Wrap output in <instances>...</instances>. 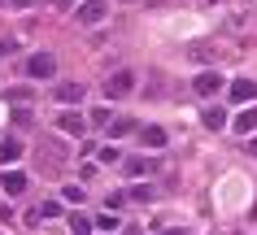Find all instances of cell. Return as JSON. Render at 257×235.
<instances>
[{"mask_svg": "<svg viewBox=\"0 0 257 235\" xmlns=\"http://www.w3.org/2000/svg\"><path fill=\"white\" fill-rule=\"evenodd\" d=\"M70 161V144H61V139H40L35 144V170L40 174H61Z\"/></svg>", "mask_w": 257, "mask_h": 235, "instance_id": "6da1fadb", "label": "cell"}, {"mask_svg": "<svg viewBox=\"0 0 257 235\" xmlns=\"http://www.w3.org/2000/svg\"><path fill=\"white\" fill-rule=\"evenodd\" d=\"M227 44L222 40H192L188 44V57L192 61H201V66H218V61H227Z\"/></svg>", "mask_w": 257, "mask_h": 235, "instance_id": "7a4b0ae2", "label": "cell"}, {"mask_svg": "<svg viewBox=\"0 0 257 235\" xmlns=\"http://www.w3.org/2000/svg\"><path fill=\"white\" fill-rule=\"evenodd\" d=\"M22 74L35 79V83H40V79H53L57 74V57L53 53H31L27 61H22Z\"/></svg>", "mask_w": 257, "mask_h": 235, "instance_id": "3957f363", "label": "cell"}, {"mask_svg": "<svg viewBox=\"0 0 257 235\" xmlns=\"http://www.w3.org/2000/svg\"><path fill=\"white\" fill-rule=\"evenodd\" d=\"M118 161H122V174H126V179H149V174L162 170L157 157H118Z\"/></svg>", "mask_w": 257, "mask_h": 235, "instance_id": "277c9868", "label": "cell"}, {"mask_svg": "<svg viewBox=\"0 0 257 235\" xmlns=\"http://www.w3.org/2000/svg\"><path fill=\"white\" fill-rule=\"evenodd\" d=\"M131 92H136V74L131 70H113L105 79V96L109 100H122V96H131Z\"/></svg>", "mask_w": 257, "mask_h": 235, "instance_id": "5b68a950", "label": "cell"}, {"mask_svg": "<svg viewBox=\"0 0 257 235\" xmlns=\"http://www.w3.org/2000/svg\"><path fill=\"white\" fill-rule=\"evenodd\" d=\"M105 14H109V5H105V0H83L74 18H79L83 27H100V22H105Z\"/></svg>", "mask_w": 257, "mask_h": 235, "instance_id": "8992f818", "label": "cell"}, {"mask_svg": "<svg viewBox=\"0 0 257 235\" xmlns=\"http://www.w3.org/2000/svg\"><path fill=\"white\" fill-rule=\"evenodd\" d=\"M57 131H61V135H83V131H87V118H83L79 109H66V113H57Z\"/></svg>", "mask_w": 257, "mask_h": 235, "instance_id": "52a82bcc", "label": "cell"}, {"mask_svg": "<svg viewBox=\"0 0 257 235\" xmlns=\"http://www.w3.org/2000/svg\"><path fill=\"white\" fill-rule=\"evenodd\" d=\"M257 100V79H231V105H253Z\"/></svg>", "mask_w": 257, "mask_h": 235, "instance_id": "ba28073f", "label": "cell"}, {"mask_svg": "<svg viewBox=\"0 0 257 235\" xmlns=\"http://www.w3.org/2000/svg\"><path fill=\"white\" fill-rule=\"evenodd\" d=\"M53 100H61V105H79V100H83V83H74V79L57 83L53 87Z\"/></svg>", "mask_w": 257, "mask_h": 235, "instance_id": "9c48e42d", "label": "cell"}, {"mask_svg": "<svg viewBox=\"0 0 257 235\" xmlns=\"http://www.w3.org/2000/svg\"><path fill=\"white\" fill-rule=\"evenodd\" d=\"M196 96H218L222 92V74H214V70H205V74H196Z\"/></svg>", "mask_w": 257, "mask_h": 235, "instance_id": "30bf717a", "label": "cell"}, {"mask_svg": "<svg viewBox=\"0 0 257 235\" xmlns=\"http://www.w3.org/2000/svg\"><path fill=\"white\" fill-rule=\"evenodd\" d=\"M126 205H153V200H157V187H153V183H136V187H126Z\"/></svg>", "mask_w": 257, "mask_h": 235, "instance_id": "8fae6325", "label": "cell"}, {"mask_svg": "<svg viewBox=\"0 0 257 235\" xmlns=\"http://www.w3.org/2000/svg\"><path fill=\"white\" fill-rule=\"evenodd\" d=\"M27 174H22V170H5V174H0V187H5V192H9V196H22V192H27Z\"/></svg>", "mask_w": 257, "mask_h": 235, "instance_id": "7c38bea8", "label": "cell"}, {"mask_svg": "<svg viewBox=\"0 0 257 235\" xmlns=\"http://www.w3.org/2000/svg\"><path fill=\"white\" fill-rule=\"evenodd\" d=\"M201 122L209 126V131H222V126H227V109H218V105H209V109L201 113Z\"/></svg>", "mask_w": 257, "mask_h": 235, "instance_id": "4fadbf2b", "label": "cell"}, {"mask_svg": "<svg viewBox=\"0 0 257 235\" xmlns=\"http://www.w3.org/2000/svg\"><path fill=\"white\" fill-rule=\"evenodd\" d=\"M136 135L144 139V144H149V148H162V144H166V131H162V126H140Z\"/></svg>", "mask_w": 257, "mask_h": 235, "instance_id": "5bb4252c", "label": "cell"}, {"mask_svg": "<svg viewBox=\"0 0 257 235\" xmlns=\"http://www.w3.org/2000/svg\"><path fill=\"white\" fill-rule=\"evenodd\" d=\"M235 131L253 135V131H257V109H244V113H235Z\"/></svg>", "mask_w": 257, "mask_h": 235, "instance_id": "9a60e30c", "label": "cell"}, {"mask_svg": "<svg viewBox=\"0 0 257 235\" xmlns=\"http://www.w3.org/2000/svg\"><path fill=\"white\" fill-rule=\"evenodd\" d=\"M18 157H22V144H18V139H5V144H0V166H9Z\"/></svg>", "mask_w": 257, "mask_h": 235, "instance_id": "2e32d148", "label": "cell"}, {"mask_svg": "<svg viewBox=\"0 0 257 235\" xmlns=\"http://www.w3.org/2000/svg\"><path fill=\"white\" fill-rule=\"evenodd\" d=\"M70 231H74V235H92V218H87L83 209H79V213H70Z\"/></svg>", "mask_w": 257, "mask_h": 235, "instance_id": "e0dca14e", "label": "cell"}, {"mask_svg": "<svg viewBox=\"0 0 257 235\" xmlns=\"http://www.w3.org/2000/svg\"><path fill=\"white\" fill-rule=\"evenodd\" d=\"M9 118H14V126H22V131H31V126H35V113H31V109H14Z\"/></svg>", "mask_w": 257, "mask_h": 235, "instance_id": "ac0fdd59", "label": "cell"}, {"mask_svg": "<svg viewBox=\"0 0 257 235\" xmlns=\"http://www.w3.org/2000/svg\"><path fill=\"white\" fill-rule=\"evenodd\" d=\"M109 131H113V135H131V131H140V126L131 122V118H113V122H109Z\"/></svg>", "mask_w": 257, "mask_h": 235, "instance_id": "d6986e66", "label": "cell"}, {"mask_svg": "<svg viewBox=\"0 0 257 235\" xmlns=\"http://www.w3.org/2000/svg\"><path fill=\"white\" fill-rule=\"evenodd\" d=\"M5 96H9V100H22V105H31V87H9Z\"/></svg>", "mask_w": 257, "mask_h": 235, "instance_id": "ffe728a7", "label": "cell"}, {"mask_svg": "<svg viewBox=\"0 0 257 235\" xmlns=\"http://www.w3.org/2000/svg\"><path fill=\"white\" fill-rule=\"evenodd\" d=\"M87 122H92V126H105V122H113V113H109V109H92Z\"/></svg>", "mask_w": 257, "mask_h": 235, "instance_id": "44dd1931", "label": "cell"}, {"mask_svg": "<svg viewBox=\"0 0 257 235\" xmlns=\"http://www.w3.org/2000/svg\"><path fill=\"white\" fill-rule=\"evenodd\" d=\"M96 226H100V231H118V218H113V213H100V218H96Z\"/></svg>", "mask_w": 257, "mask_h": 235, "instance_id": "7402d4cb", "label": "cell"}, {"mask_svg": "<svg viewBox=\"0 0 257 235\" xmlns=\"http://www.w3.org/2000/svg\"><path fill=\"white\" fill-rule=\"evenodd\" d=\"M35 213H40V218H57V213H61V209H57V205H53V200H44V205H40V209H35Z\"/></svg>", "mask_w": 257, "mask_h": 235, "instance_id": "603a6c76", "label": "cell"}, {"mask_svg": "<svg viewBox=\"0 0 257 235\" xmlns=\"http://www.w3.org/2000/svg\"><path fill=\"white\" fill-rule=\"evenodd\" d=\"M9 53H18V44L14 40H0V57H9Z\"/></svg>", "mask_w": 257, "mask_h": 235, "instance_id": "cb8c5ba5", "label": "cell"}, {"mask_svg": "<svg viewBox=\"0 0 257 235\" xmlns=\"http://www.w3.org/2000/svg\"><path fill=\"white\" fill-rule=\"evenodd\" d=\"M9 5H18V9H35L40 0H9Z\"/></svg>", "mask_w": 257, "mask_h": 235, "instance_id": "d4e9b609", "label": "cell"}, {"mask_svg": "<svg viewBox=\"0 0 257 235\" xmlns=\"http://www.w3.org/2000/svg\"><path fill=\"white\" fill-rule=\"evenodd\" d=\"M244 148H248V152H253V157H257V131H253V135H248V144H244Z\"/></svg>", "mask_w": 257, "mask_h": 235, "instance_id": "484cf974", "label": "cell"}, {"mask_svg": "<svg viewBox=\"0 0 257 235\" xmlns=\"http://www.w3.org/2000/svg\"><path fill=\"white\" fill-rule=\"evenodd\" d=\"M157 235H188V231H179V226H175V231H157Z\"/></svg>", "mask_w": 257, "mask_h": 235, "instance_id": "4316f807", "label": "cell"}, {"mask_svg": "<svg viewBox=\"0 0 257 235\" xmlns=\"http://www.w3.org/2000/svg\"><path fill=\"white\" fill-rule=\"evenodd\" d=\"M57 5H61V9H66V5H70V0H57Z\"/></svg>", "mask_w": 257, "mask_h": 235, "instance_id": "83f0119b", "label": "cell"}, {"mask_svg": "<svg viewBox=\"0 0 257 235\" xmlns=\"http://www.w3.org/2000/svg\"><path fill=\"white\" fill-rule=\"evenodd\" d=\"M0 5H9V0H0Z\"/></svg>", "mask_w": 257, "mask_h": 235, "instance_id": "f1b7e54d", "label": "cell"}]
</instances>
